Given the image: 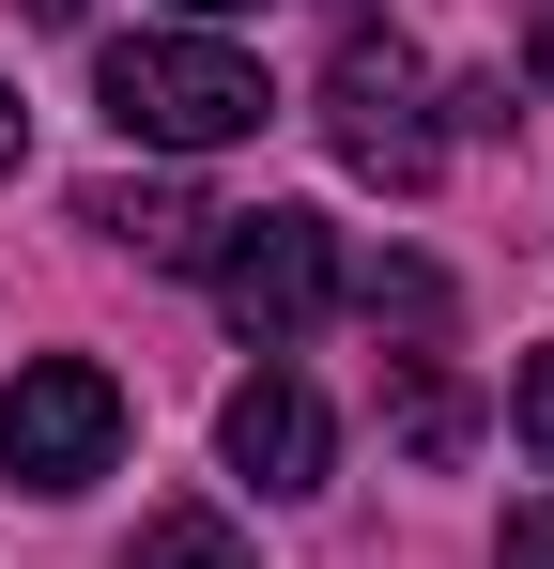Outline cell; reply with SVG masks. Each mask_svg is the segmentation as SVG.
I'll list each match as a JSON object with an SVG mask.
<instances>
[{
  "label": "cell",
  "mask_w": 554,
  "mask_h": 569,
  "mask_svg": "<svg viewBox=\"0 0 554 569\" xmlns=\"http://www.w3.org/2000/svg\"><path fill=\"white\" fill-rule=\"evenodd\" d=\"M92 108H108L139 154H231V139L277 123L263 62H247L231 31H123V47H92Z\"/></svg>",
  "instance_id": "obj_1"
},
{
  "label": "cell",
  "mask_w": 554,
  "mask_h": 569,
  "mask_svg": "<svg viewBox=\"0 0 554 569\" xmlns=\"http://www.w3.org/2000/svg\"><path fill=\"white\" fill-rule=\"evenodd\" d=\"M216 308H231V339H263V355H293L324 308H355V247L308 216V200H263V216H231L216 231Z\"/></svg>",
  "instance_id": "obj_2"
},
{
  "label": "cell",
  "mask_w": 554,
  "mask_h": 569,
  "mask_svg": "<svg viewBox=\"0 0 554 569\" xmlns=\"http://www.w3.org/2000/svg\"><path fill=\"white\" fill-rule=\"evenodd\" d=\"M324 139H339V170H369V186H400V200L447 170V123H432V78H416L400 31H355L324 62Z\"/></svg>",
  "instance_id": "obj_3"
},
{
  "label": "cell",
  "mask_w": 554,
  "mask_h": 569,
  "mask_svg": "<svg viewBox=\"0 0 554 569\" xmlns=\"http://www.w3.org/2000/svg\"><path fill=\"white\" fill-rule=\"evenodd\" d=\"M108 462H123V385L92 355H31L16 400H0V477L16 492H92Z\"/></svg>",
  "instance_id": "obj_4"
},
{
  "label": "cell",
  "mask_w": 554,
  "mask_h": 569,
  "mask_svg": "<svg viewBox=\"0 0 554 569\" xmlns=\"http://www.w3.org/2000/svg\"><path fill=\"white\" fill-rule=\"evenodd\" d=\"M216 447H231V477H247L263 508H308V492L339 477V416H324L293 370H247V385H231V416H216Z\"/></svg>",
  "instance_id": "obj_5"
},
{
  "label": "cell",
  "mask_w": 554,
  "mask_h": 569,
  "mask_svg": "<svg viewBox=\"0 0 554 569\" xmlns=\"http://www.w3.org/2000/svg\"><path fill=\"white\" fill-rule=\"evenodd\" d=\"M78 216L108 231V247H139V262H216V231H231L216 200H185V186H92Z\"/></svg>",
  "instance_id": "obj_6"
},
{
  "label": "cell",
  "mask_w": 554,
  "mask_h": 569,
  "mask_svg": "<svg viewBox=\"0 0 554 569\" xmlns=\"http://www.w3.org/2000/svg\"><path fill=\"white\" fill-rule=\"evenodd\" d=\"M123 569H247V539H231V508H155L123 539Z\"/></svg>",
  "instance_id": "obj_7"
},
{
  "label": "cell",
  "mask_w": 554,
  "mask_h": 569,
  "mask_svg": "<svg viewBox=\"0 0 554 569\" xmlns=\"http://www.w3.org/2000/svg\"><path fill=\"white\" fill-rule=\"evenodd\" d=\"M462 431H477V416H462L447 355H400V447H416V462H462Z\"/></svg>",
  "instance_id": "obj_8"
},
{
  "label": "cell",
  "mask_w": 554,
  "mask_h": 569,
  "mask_svg": "<svg viewBox=\"0 0 554 569\" xmlns=\"http://www.w3.org/2000/svg\"><path fill=\"white\" fill-rule=\"evenodd\" d=\"M508 431H524V447H540V462H554V339H540V355H524V385H508Z\"/></svg>",
  "instance_id": "obj_9"
},
{
  "label": "cell",
  "mask_w": 554,
  "mask_h": 569,
  "mask_svg": "<svg viewBox=\"0 0 554 569\" xmlns=\"http://www.w3.org/2000/svg\"><path fill=\"white\" fill-rule=\"evenodd\" d=\"M493 555H508V569H554V492H540V508H508V539H493Z\"/></svg>",
  "instance_id": "obj_10"
},
{
  "label": "cell",
  "mask_w": 554,
  "mask_h": 569,
  "mask_svg": "<svg viewBox=\"0 0 554 569\" xmlns=\"http://www.w3.org/2000/svg\"><path fill=\"white\" fill-rule=\"evenodd\" d=\"M524 78H540V93H554V0H540V16H524Z\"/></svg>",
  "instance_id": "obj_11"
},
{
  "label": "cell",
  "mask_w": 554,
  "mask_h": 569,
  "mask_svg": "<svg viewBox=\"0 0 554 569\" xmlns=\"http://www.w3.org/2000/svg\"><path fill=\"white\" fill-rule=\"evenodd\" d=\"M16 16H31V31H78V16H92V0H16Z\"/></svg>",
  "instance_id": "obj_12"
},
{
  "label": "cell",
  "mask_w": 554,
  "mask_h": 569,
  "mask_svg": "<svg viewBox=\"0 0 554 569\" xmlns=\"http://www.w3.org/2000/svg\"><path fill=\"white\" fill-rule=\"evenodd\" d=\"M16 154H31V108H16V93H0V170H16Z\"/></svg>",
  "instance_id": "obj_13"
},
{
  "label": "cell",
  "mask_w": 554,
  "mask_h": 569,
  "mask_svg": "<svg viewBox=\"0 0 554 569\" xmlns=\"http://www.w3.org/2000/svg\"><path fill=\"white\" fill-rule=\"evenodd\" d=\"M170 16H185V31H216V16H247V0H170Z\"/></svg>",
  "instance_id": "obj_14"
}]
</instances>
